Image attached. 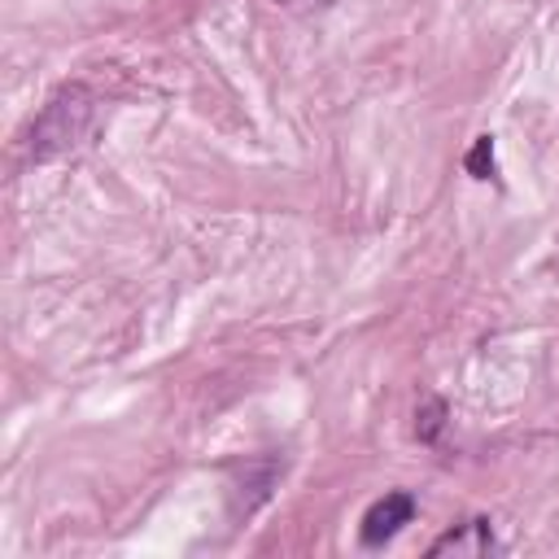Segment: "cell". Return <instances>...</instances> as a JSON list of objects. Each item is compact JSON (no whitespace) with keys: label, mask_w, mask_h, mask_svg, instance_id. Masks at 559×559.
Returning a JSON list of instances; mask_svg holds the SVG:
<instances>
[{"label":"cell","mask_w":559,"mask_h":559,"mask_svg":"<svg viewBox=\"0 0 559 559\" xmlns=\"http://www.w3.org/2000/svg\"><path fill=\"white\" fill-rule=\"evenodd\" d=\"M92 114H96V96L87 87H79V83L61 87L44 105V114L35 118V127H31V157L35 162H48L57 153H70L92 131Z\"/></svg>","instance_id":"6da1fadb"},{"label":"cell","mask_w":559,"mask_h":559,"mask_svg":"<svg viewBox=\"0 0 559 559\" xmlns=\"http://www.w3.org/2000/svg\"><path fill=\"white\" fill-rule=\"evenodd\" d=\"M411 515H415V498L402 493V489H393V493H384V498H376V502L367 507L358 533H362L367 546H380V542H389L402 524H411Z\"/></svg>","instance_id":"7a4b0ae2"},{"label":"cell","mask_w":559,"mask_h":559,"mask_svg":"<svg viewBox=\"0 0 559 559\" xmlns=\"http://www.w3.org/2000/svg\"><path fill=\"white\" fill-rule=\"evenodd\" d=\"M489 550H498V542H493V533H489V520H467V524L450 528L445 537H437L428 555H432V559H441V555H472V559H480V555H489Z\"/></svg>","instance_id":"3957f363"},{"label":"cell","mask_w":559,"mask_h":559,"mask_svg":"<svg viewBox=\"0 0 559 559\" xmlns=\"http://www.w3.org/2000/svg\"><path fill=\"white\" fill-rule=\"evenodd\" d=\"M415 419H419V424H415L419 441H437V432H441V424H445V406L432 397V402H424V411H419Z\"/></svg>","instance_id":"277c9868"},{"label":"cell","mask_w":559,"mask_h":559,"mask_svg":"<svg viewBox=\"0 0 559 559\" xmlns=\"http://www.w3.org/2000/svg\"><path fill=\"white\" fill-rule=\"evenodd\" d=\"M467 170H472L476 179H489V175H493V140H489V135H480V140L472 144V153H467Z\"/></svg>","instance_id":"5b68a950"}]
</instances>
